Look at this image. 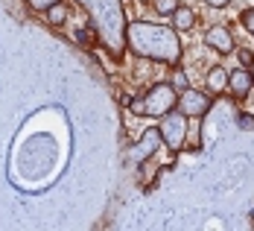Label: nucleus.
Listing matches in <instances>:
<instances>
[{
    "label": "nucleus",
    "mask_w": 254,
    "mask_h": 231,
    "mask_svg": "<svg viewBox=\"0 0 254 231\" xmlns=\"http://www.w3.org/2000/svg\"><path fill=\"white\" fill-rule=\"evenodd\" d=\"M128 47L152 62H164V65H176L181 59V44L173 26L167 24H149V21H137L128 26L126 32Z\"/></svg>",
    "instance_id": "f257e3e1"
},
{
    "label": "nucleus",
    "mask_w": 254,
    "mask_h": 231,
    "mask_svg": "<svg viewBox=\"0 0 254 231\" xmlns=\"http://www.w3.org/2000/svg\"><path fill=\"white\" fill-rule=\"evenodd\" d=\"M176 103H178L176 88L167 85V82H161V85H155L143 100H131V111L140 114V117H164V114H170L176 108Z\"/></svg>",
    "instance_id": "f03ea898"
},
{
    "label": "nucleus",
    "mask_w": 254,
    "mask_h": 231,
    "mask_svg": "<svg viewBox=\"0 0 254 231\" xmlns=\"http://www.w3.org/2000/svg\"><path fill=\"white\" fill-rule=\"evenodd\" d=\"M158 132L170 150H181V144L187 141V117L184 114H164V123L158 126Z\"/></svg>",
    "instance_id": "7ed1b4c3"
},
{
    "label": "nucleus",
    "mask_w": 254,
    "mask_h": 231,
    "mask_svg": "<svg viewBox=\"0 0 254 231\" xmlns=\"http://www.w3.org/2000/svg\"><path fill=\"white\" fill-rule=\"evenodd\" d=\"M158 147H161V132H158V129H146V132L140 135V141L128 150V164H143V161H149Z\"/></svg>",
    "instance_id": "20e7f679"
},
{
    "label": "nucleus",
    "mask_w": 254,
    "mask_h": 231,
    "mask_svg": "<svg viewBox=\"0 0 254 231\" xmlns=\"http://www.w3.org/2000/svg\"><path fill=\"white\" fill-rule=\"evenodd\" d=\"M178 114H184V117H202L204 111L210 108V97L207 94H199V91H184V94H178Z\"/></svg>",
    "instance_id": "39448f33"
},
{
    "label": "nucleus",
    "mask_w": 254,
    "mask_h": 231,
    "mask_svg": "<svg viewBox=\"0 0 254 231\" xmlns=\"http://www.w3.org/2000/svg\"><path fill=\"white\" fill-rule=\"evenodd\" d=\"M228 88L234 91V97H249V91L254 88V82H252V71L234 68V71L228 74Z\"/></svg>",
    "instance_id": "423d86ee"
},
{
    "label": "nucleus",
    "mask_w": 254,
    "mask_h": 231,
    "mask_svg": "<svg viewBox=\"0 0 254 231\" xmlns=\"http://www.w3.org/2000/svg\"><path fill=\"white\" fill-rule=\"evenodd\" d=\"M207 44L216 53H231L234 50V35H231L225 26H210L207 29Z\"/></svg>",
    "instance_id": "0eeeda50"
},
{
    "label": "nucleus",
    "mask_w": 254,
    "mask_h": 231,
    "mask_svg": "<svg viewBox=\"0 0 254 231\" xmlns=\"http://www.w3.org/2000/svg\"><path fill=\"white\" fill-rule=\"evenodd\" d=\"M207 85H210L213 94L225 91V88H228V71H225V68H213V71L207 74Z\"/></svg>",
    "instance_id": "6e6552de"
},
{
    "label": "nucleus",
    "mask_w": 254,
    "mask_h": 231,
    "mask_svg": "<svg viewBox=\"0 0 254 231\" xmlns=\"http://www.w3.org/2000/svg\"><path fill=\"white\" fill-rule=\"evenodd\" d=\"M193 21H196V15L190 9H184V6H178L176 12H173V29H190Z\"/></svg>",
    "instance_id": "1a4fd4ad"
},
{
    "label": "nucleus",
    "mask_w": 254,
    "mask_h": 231,
    "mask_svg": "<svg viewBox=\"0 0 254 231\" xmlns=\"http://www.w3.org/2000/svg\"><path fill=\"white\" fill-rule=\"evenodd\" d=\"M64 18H67V9H64V3H56V6H50L47 9V21L50 24H64Z\"/></svg>",
    "instance_id": "9d476101"
},
{
    "label": "nucleus",
    "mask_w": 254,
    "mask_h": 231,
    "mask_svg": "<svg viewBox=\"0 0 254 231\" xmlns=\"http://www.w3.org/2000/svg\"><path fill=\"white\" fill-rule=\"evenodd\" d=\"M155 9H158L161 15H173L178 9V0H155Z\"/></svg>",
    "instance_id": "9b49d317"
},
{
    "label": "nucleus",
    "mask_w": 254,
    "mask_h": 231,
    "mask_svg": "<svg viewBox=\"0 0 254 231\" xmlns=\"http://www.w3.org/2000/svg\"><path fill=\"white\" fill-rule=\"evenodd\" d=\"M32 9H38V12H47L50 6H56V3H62V0H26Z\"/></svg>",
    "instance_id": "f8f14e48"
},
{
    "label": "nucleus",
    "mask_w": 254,
    "mask_h": 231,
    "mask_svg": "<svg viewBox=\"0 0 254 231\" xmlns=\"http://www.w3.org/2000/svg\"><path fill=\"white\" fill-rule=\"evenodd\" d=\"M243 24H246V29L254 35V9H249V12H243Z\"/></svg>",
    "instance_id": "ddd939ff"
},
{
    "label": "nucleus",
    "mask_w": 254,
    "mask_h": 231,
    "mask_svg": "<svg viewBox=\"0 0 254 231\" xmlns=\"http://www.w3.org/2000/svg\"><path fill=\"white\" fill-rule=\"evenodd\" d=\"M207 6H213V9H222V6H228V0H204Z\"/></svg>",
    "instance_id": "4468645a"
},
{
    "label": "nucleus",
    "mask_w": 254,
    "mask_h": 231,
    "mask_svg": "<svg viewBox=\"0 0 254 231\" xmlns=\"http://www.w3.org/2000/svg\"><path fill=\"white\" fill-rule=\"evenodd\" d=\"M176 85H178V88H184V85H187V77H184L181 71H178V74H176Z\"/></svg>",
    "instance_id": "2eb2a0df"
},
{
    "label": "nucleus",
    "mask_w": 254,
    "mask_h": 231,
    "mask_svg": "<svg viewBox=\"0 0 254 231\" xmlns=\"http://www.w3.org/2000/svg\"><path fill=\"white\" fill-rule=\"evenodd\" d=\"M240 59H243L246 65H252V62H254V56H252V53H249V50H243V53H240Z\"/></svg>",
    "instance_id": "dca6fc26"
},
{
    "label": "nucleus",
    "mask_w": 254,
    "mask_h": 231,
    "mask_svg": "<svg viewBox=\"0 0 254 231\" xmlns=\"http://www.w3.org/2000/svg\"><path fill=\"white\" fill-rule=\"evenodd\" d=\"M252 82H254V62H252Z\"/></svg>",
    "instance_id": "f3484780"
},
{
    "label": "nucleus",
    "mask_w": 254,
    "mask_h": 231,
    "mask_svg": "<svg viewBox=\"0 0 254 231\" xmlns=\"http://www.w3.org/2000/svg\"><path fill=\"white\" fill-rule=\"evenodd\" d=\"M140 3H146V0H140Z\"/></svg>",
    "instance_id": "a211bd4d"
}]
</instances>
